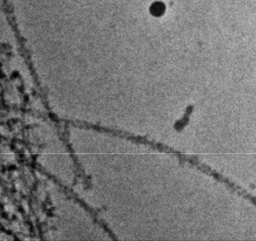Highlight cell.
Here are the masks:
<instances>
[{"mask_svg": "<svg viewBox=\"0 0 256 241\" xmlns=\"http://www.w3.org/2000/svg\"><path fill=\"white\" fill-rule=\"evenodd\" d=\"M163 11V6L159 3L154 4L151 7V12L154 15L158 16Z\"/></svg>", "mask_w": 256, "mask_h": 241, "instance_id": "obj_1", "label": "cell"}]
</instances>
